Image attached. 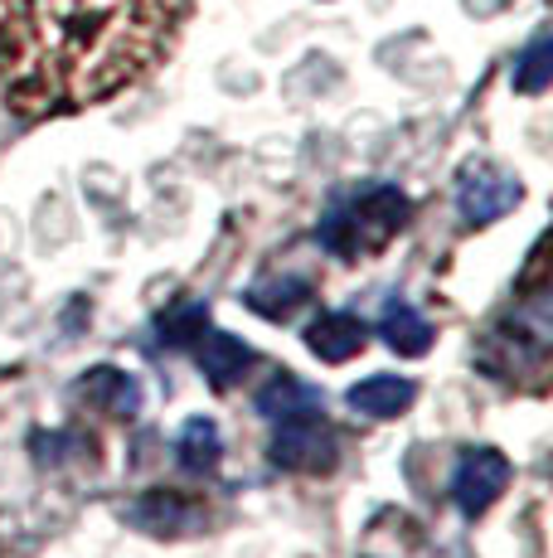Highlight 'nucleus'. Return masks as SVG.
<instances>
[{
  "instance_id": "f257e3e1",
  "label": "nucleus",
  "mask_w": 553,
  "mask_h": 558,
  "mask_svg": "<svg viewBox=\"0 0 553 558\" xmlns=\"http://www.w3.org/2000/svg\"><path fill=\"white\" fill-rule=\"evenodd\" d=\"M189 0H0V88L20 117L98 107L170 53Z\"/></svg>"
},
{
  "instance_id": "f03ea898",
  "label": "nucleus",
  "mask_w": 553,
  "mask_h": 558,
  "mask_svg": "<svg viewBox=\"0 0 553 558\" xmlns=\"http://www.w3.org/2000/svg\"><path fill=\"white\" fill-rule=\"evenodd\" d=\"M529 277L505 311H495L491 326L476 336V369L495 384H539L553 355V287L544 282V253H529Z\"/></svg>"
},
{
  "instance_id": "7ed1b4c3",
  "label": "nucleus",
  "mask_w": 553,
  "mask_h": 558,
  "mask_svg": "<svg viewBox=\"0 0 553 558\" xmlns=\"http://www.w3.org/2000/svg\"><path fill=\"white\" fill-rule=\"evenodd\" d=\"M413 219V199L389 180H369L345 195L331 199V209L316 223V243H321L340 263H365V257L384 253Z\"/></svg>"
},
{
  "instance_id": "20e7f679",
  "label": "nucleus",
  "mask_w": 553,
  "mask_h": 558,
  "mask_svg": "<svg viewBox=\"0 0 553 558\" xmlns=\"http://www.w3.org/2000/svg\"><path fill=\"white\" fill-rule=\"evenodd\" d=\"M268 461L286 476H331L340 466V433L325 423V413H302L272 423Z\"/></svg>"
},
{
  "instance_id": "39448f33",
  "label": "nucleus",
  "mask_w": 553,
  "mask_h": 558,
  "mask_svg": "<svg viewBox=\"0 0 553 558\" xmlns=\"http://www.w3.org/2000/svg\"><path fill=\"white\" fill-rule=\"evenodd\" d=\"M525 199V180L515 170L495 166V160H466L456 170V214L466 229H486V223L505 219Z\"/></svg>"
},
{
  "instance_id": "423d86ee",
  "label": "nucleus",
  "mask_w": 553,
  "mask_h": 558,
  "mask_svg": "<svg viewBox=\"0 0 553 558\" xmlns=\"http://www.w3.org/2000/svg\"><path fill=\"white\" fill-rule=\"evenodd\" d=\"M509 481H515V461L500 452V447H466L456 457L452 481H446V496H452L462 520H481L509 490Z\"/></svg>"
},
{
  "instance_id": "0eeeda50",
  "label": "nucleus",
  "mask_w": 553,
  "mask_h": 558,
  "mask_svg": "<svg viewBox=\"0 0 553 558\" xmlns=\"http://www.w3.org/2000/svg\"><path fill=\"white\" fill-rule=\"evenodd\" d=\"M122 520L132 524V530H142V534H156V539H175V534H195V530H205L209 524V510H205V500L199 496H189V490H165V486H156V490H142V496L132 500V506L122 510Z\"/></svg>"
},
{
  "instance_id": "6e6552de",
  "label": "nucleus",
  "mask_w": 553,
  "mask_h": 558,
  "mask_svg": "<svg viewBox=\"0 0 553 558\" xmlns=\"http://www.w3.org/2000/svg\"><path fill=\"white\" fill-rule=\"evenodd\" d=\"M69 399L78 408H93V413H108L116 423H132L142 413L146 393H142V379L132 369H116V364H93L88 374H78L69 389Z\"/></svg>"
},
{
  "instance_id": "1a4fd4ad",
  "label": "nucleus",
  "mask_w": 553,
  "mask_h": 558,
  "mask_svg": "<svg viewBox=\"0 0 553 558\" xmlns=\"http://www.w3.org/2000/svg\"><path fill=\"white\" fill-rule=\"evenodd\" d=\"M195 364H199L209 389L229 393L233 384L248 379V369L258 364V350H253L243 336H233V330H205V336L195 340Z\"/></svg>"
},
{
  "instance_id": "9d476101",
  "label": "nucleus",
  "mask_w": 553,
  "mask_h": 558,
  "mask_svg": "<svg viewBox=\"0 0 553 558\" xmlns=\"http://www.w3.org/2000/svg\"><path fill=\"white\" fill-rule=\"evenodd\" d=\"M369 336H374L369 320L355 316V311H321V316L302 330V345L311 350L321 364H345L369 345Z\"/></svg>"
},
{
  "instance_id": "9b49d317",
  "label": "nucleus",
  "mask_w": 553,
  "mask_h": 558,
  "mask_svg": "<svg viewBox=\"0 0 553 558\" xmlns=\"http://www.w3.org/2000/svg\"><path fill=\"white\" fill-rule=\"evenodd\" d=\"M418 403V384L408 374H369V379L349 384L345 389V408L359 417H374V423H389V417H403Z\"/></svg>"
},
{
  "instance_id": "f8f14e48",
  "label": "nucleus",
  "mask_w": 553,
  "mask_h": 558,
  "mask_svg": "<svg viewBox=\"0 0 553 558\" xmlns=\"http://www.w3.org/2000/svg\"><path fill=\"white\" fill-rule=\"evenodd\" d=\"M374 336L384 340L398 360H422L432 350V340H438V330H432V320L422 316L408 296H389L384 311H379Z\"/></svg>"
},
{
  "instance_id": "ddd939ff",
  "label": "nucleus",
  "mask_w": 553,
  "mask_h": 558,
  "mask_svg": "<svg viewBox=\"0 0 553 558\" xmlns=\"http://www.w3.org/2000/svg\"><path fill=\"white\" fill-rule=\"evenodd\" d=\"M253 408H258V417H268V423H282V417L325 413V393H321V384H306V379H296L292 369H282L258 389Z\"/></svg>"
},
{
  "instance_id": "4468645a",
  "label": "nucleus",
  "mask_w": 553,
  "mask_h": 558,
  "mask_svg": "<svg viewBox=\"0 0 553 558\" xmlns=\"http://www.w3.org/2000/svg\"><path fill=\"white\" fill-rule=\"evenodd\" d=\"M311 277H296V272H282V277H262L243 292V306L258 311L262 320H292L296 311L311 302Z\"/></svg>"
},
{
  "instance_id": "2eb2a0df",
  "label": "nucleus",
  "mask_w": 553,
  "mask_h": 558,
  "mask_svg": "<svg viewBox=\"0 0 553 558\" xmlns=\"http://www.w3.org/2000/svg\"><path fill=\"white\" fill-rule=\"evenodd\" d=\"M223 461V433L214 417H189L175 433V466L185 476H214Z\"/></svg>"
},
{
  "instance_id": "dca6fc26",
  "label": "nucleus",
  "mask_w": 553,
  "mask_h": 558,
  "mask_svg": "<svg viewBox=\"0 0 553 558\" xmlns=\"http://www.w3.org/2000/svg\"><path fill=\"white\" fill-rule=\"evenodd\" d=\"M205 330H209V302L205 296H180V302H170L161 316H156L151 336L170 350H185V345H195Z\"/></svg>"
},
{
  "instance_id": "f3484780",
  "label": "nucleus",
  "mask_w": 553,
  "mask_h": 558,
  "mask_svg": "<svg viewBox=\"0 0 553 558\" xmlns=\"http://www.w3.org/2000/svg\"><path fill=\"white\" fill-rule=\"evenodd\" d=\"M509 83H515V93H525V98H534V93H544L553 83V39L549 35H534L525 45V53L515 59V69H509Z\"/></svg>"
}]
</instances>
